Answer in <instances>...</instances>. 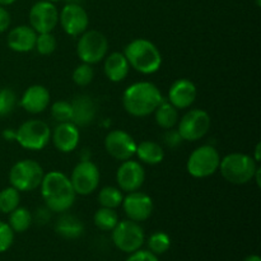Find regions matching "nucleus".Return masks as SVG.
Listing matches in <instances>:
<instances>
[{
    "label": "nucleus",
    "instance_id": "obj_1",
    "mask_svg": "<svg viewBox=\"0 0 261 261\" xmlns=\"http://www.w3.org/2000/svg\"><path fill=\"white\" fill-rule=\"evenodd\" d=\"M41 195L46 208L54 213H65L75 201V191L70 178L60 171H51L46 173L41 182Z\"/></svg>",
    "mask_w": 261,
    "mask_h": 261
},
{
    "label": "nucleus",
    "instance_id": "obj_2",
    "mask_svg": "<svg viewBox=\"0 0 261 261\" xmlns=\"http://www.w3.org/2000/svg\"><path fill=\"white\" fill-rule=\"evenodd\" d=\"M162 101L161 91L150 82H138L132 84L122 94V106L125 111L135 117L149 116Z\"/></svg>",
    "mask_w": 261,
    "mask_h": 261
},
{
    "label": "nucleus",
    "instance_id": "obj_3",
    "mask_svg": "<svg viewBox=\"0 0 261 261\" xmlns=\"http://www.w3.org/2000/svg\"><path fill=\"white\" fill-rule=\"evenodd\" d=\"M124 55L133 69L145 75L157 73L162 65V55L158 47L145 38H137L129 42Z\"/></svg>",
    "mask_w": 261,
    "mask_h": 261
},
{
    "label": "nucleus",
    "instance_id": "obj_4",
    "mask_svg": "<svg viewBox=\"0 0 261 261\" xmlns=\"http://www.w3.org/2000/svg\"><path fill=\"white\" fill-rule=\"evenodd\" d=\"M219 171L224 180L233 185H245L254 180L257 162L251 155L244 153H231L223 157L219 163Z\"/></svg>",
    "mask_w": 261,
    "mask_h": 261
},
{
    "label": "nucleus",
    "instance_id": "obj_5",
    "mask_svg": "<svg viewBox=\"0 0 261 261\" xmlns=\"http://www.w3.org/2000/svg\"><path fill=\"white\" fill-rule=\"evenodd\" d=\"M45 176L42 167L33 160H23L15 163L9 171L10 185L18 191H32L42 182Z\"/></svg>",
    "mask_w": 261,
    "mask_h": 261
},
{
    "label": "nucleus",
    "instance_id": "obj_6",
    "mask_svg": "<svg viewBox=\"0 0 261 261\" xmlns=\"http://www.w3.org/2000/svg\"><path fill=\"white\" fill-rule=\"evenodd\" d=\"M221 155L212 145H201L189 155L186 170L195 178H205L218 171Z\"/></svg>",
    "mask_w": 261,
    "mask_h": 261
},
{
    "label": "nucleus",
    "instance_id": "obj_7",
    "mask_svg": "<svg viewBox=\"0 0 261 261\" xmlns=\"http://www.w3.org/2000/svg\"><path fill=\"white\" fill-rule=\"evenodd\" d=\"M111 232L114 245L125 254H133L142 249L144 245V229L138 222L130 221V219L119 221V223Z\"/></svg>",
    "mask_w": 261,
    "mask_h": 261
},
{
    "label": "nucleus",
    "instance_id": "obj_8",
    "mask_svg": "<svg viewBox=\"0 0 261 261\" xmlns=\"http://www.w3.org/2000/svg\"><path fill=\"white\" fill-rule=\"evenodd\" d=\"M50 126L42 120H28L15 132V140L18 144L28 150L43 149L50 142Z\"/></svg>",
    "mask_w": 261,
    "mask_h": 261
},
{
    "label": "nucleus",
    "instance_id": "obj_9",
    "mask_svg": "<svg viewBox=\"0 0 261 261\" xmlns=\"http://www.w3.org/2000/svg\"><path fill=\"white\" fill-rule=\"evenodd\" d=\"M109 51V41L102 32L96 30L82 33L76 45V54L83 63L96 64L106 58Z\"/></svg>",
    "mask_w": 261,
    "mask_h": 261
},
{
    "label": "nucleus",
    "instance_id": "obj_10",
    "mask_svg": "<svg viewBox=\"0 0 261 261\" xmlns=\"http://www.w3.org/2000/svg\"><path fill=\"white\" fill-rule=\"evenodd\" d=\"M212 125L211 116L204 110H190L181 117L177 132L182 140L196 142L209 132Z\"/></svg>",
    "mask_w": 261,
    "mask_h": 261
},
{
    "label": "nucleus",
    "instance_id": "obj_11",
    "mask_svg": "<svg viewBox=\"0 0 261 261\" xmlns=\"http://www.w3.org/2000/svg\"><path fill=\"white\" fill-rule=\"evenodd\" d=\"M99 170L92 161L84 160L74 167L70 182L76 195H91L98 189Z\"/></svg>",
    "mask_w": 261,
    "mask_h": 261
},
{
    "label": "nucleus",
    "instance_id": "obj_12",
    "mask_svg": "<svg viewBox=\"0 0 261 261\" xmlns=\"http://www.w3.org/2000/svg\"><path fill=\"white\" fill-rule=\"evenodd\" d=\"M58 23L59 12L54 3L41 0L32 5L30 10V24L36 33L53 32Z\"/></svg>",
    "mask_w": 261,
    "mask_h": 261
},
{
    "label": "nucleus",
    "instance_id": "obj_13",
    "mask_svg": "<svg viewBox=\"0 0 261 261\" xmlns=\"http://www.w3.org/2000/svg\"><path fill=\"white\" fill-rule=\"evenodd\" d=\"M105 148L112 158L124 162L135 154L137 142L124 130H111L105 138Z\"/></svg>",
    "mask_w": 261,
    "mask_h": 261
},
{
    "label": "nucleus",
    "instance_id": "obj_14",
    "mask_svg": "<svg viewBox=\"0 0 261 261\" xmlns=\"http://www.w3.org/2000/svg\"><path fill=\"white\" fill-rule=\"evenodd\" d=\"M59 22L66 35L81 36L88 28L89 18L83 7L75 3H70L59 13Z\"/></svg>",
    "mask_w": 261,
    "mask_h": 261
},
{
    "label": "nucleus",
    "instance_id": "obj_15",
    "mask_svg": "<svg viewBox=\"0 0 261 261\" xmlns=\"http://www.w3.org/2000/svg\"><path fill=\"white\" fill-rule=\"evenodd\" d=\"M121 205L127 218L138 223L147 221L154 209L152 198L142 191L127 193V195L122 199Z\"/></svg>",
    "mask_w": 261,
    "mask_h": 261
},
{
    "label": "nucleus",
    "instance_id": "obj_16",
    "mask_svg": "<svg viewBox=\"0 0 261 261\" xmlns=\"http://www.w3.org/2000/svg\"><path fill=\"white\" fill-rule=\"evenodd\" d=\"M116 181L120 190L126 193L138 191L145 181L144 168L137 161H124L116 172Z\"/></svg>",
    "mask_w": 261,
    "mask_h": 261
},
{
    "label": "nucleus",
    "instance_id": "obj_17",
    "mask_svg": "<svg viewBox=\"0 0 261 261\" xmlns=\"http://www.w3.org/2000/svg\"><path fill=\"white\" fill-rule=\"evenodd\" d=\"M198 91L190 79H177L172 83L168 91V102L177 110H184L190 107L195 102Z\"/></svg>",
    "mask_w": 261,
    "mask_h": 261
},
{
    "label": "nucleus",
    "instance_id": "obj_18",
    "mask_svg": "<svg viewBox=\"0 0 261 261\" xmlns=\"http://www.w3.org/2000/svg\"><path fill=\"white\" fill-rule=\"evenodd\" d=\"M51 138L56 149L60 150L61 153H70L78 147L81 133L78 126L71 121L59 122L58 126L54 129Z\"/></svg>",
    "mask_w": 261,
    "mask_h": 261
},
{
    "label": "nucleus",
    "instance_id": "obj_19",
    "mask_svg": "<svg viewBox=\"0 0 261 261\" xmlns=\"http://www.w3.org/2000/svg\"><path fill=\"white\" fill-rule=\"evenodd\" d=\"M50 105V92L41 84H35L27 88L20 98V106L30 114H41Z\"/></svg>",
    "mask_w": 261,
    "mask_h": 261
},
{
    "label": "nucleus",
    "instance_id": "obj_20",
    "mask_svg": "<svg viewBox=\"0 0 261 261\" xmlns=\"http://www.w3.org/2000/svg\"><path fill=\"white\" fill-rule=\"evenodd\" d=\"M36 38L37 33L31 25H18L8 33L7 43L15 53H30L35 48Z\"/></svg>",
    "mask_w": 261,
    "mask_h": 261
},
{
    "label": "nucleus",
    "instance_id": "obj_21",
    "mask_svg": "<svg viewBox=\"0 0 261 261\" xmlns=\"http://www.w3.org/2000/svg\"><path fill=\"white\" fill-rule=\"evenodd\" d=\"M70 103L73 109V116H71L73 124H75L76 126H87L93 122L96 117V105L91 97L81 94L75 97Z\"/></svg>",
    "mask_w": 261,
    "mask_h": 261
},
{
    "label": "nucleus",
    "instance_id": "obj_22",
    "mask_svg": "<svg viewBox=\"0 0 261 261\" xmlns=\"http://www.w3.org/2000/svg\"><path fill=\"white\" fill-rule=\"evenodd\" d=\"M129 69L130 65L124 54L112 53L105 58V74L109 78V81L114 82V83H119V82L126 79Z\"/></svg>",
    "mask_w": 261,
    "mask_h": 261
},
{
    "label": "nucleus",
    "instance_id": "obj_23",
    "mask_svg": "<svg viewBox=\"0 0 261 261\" xmlns=\"http://www.w3.org/2000/svg\"><path fill=\"white\" fill-rule=\"evenodd\" d=\"M135 154L138 155L140 162L154 166L162 162L165 158V150L158 143L152 142V140H144V142L137 144Z\"/></svg>",
    "mask_w": 261,
    "mask_h": 261
},
{
    "label": "nucleus",
    "instance_id": "obj_24",
    "mask_svg": "<svg viewBox=\"0 0 261 261\" xmlns=\"http://www.w3.org/2000/svg\"><path fill=\"white\" fill-rule=\"evenodd\" d=\"M56 233L68 240H75L83 234L84 226L76 217L63 214L55 224Z\"/></svg>",
    "mask_w": 261,
    "mask_h": 261
},
{
    "label": "nucleus",
    "instance_id": "obj_25",
    "mask_svg": "<svg viewBox=\"0 0 261 261\" xmlns=\"http://www.w3.org/2000/svg\"><path fill=\"white\" fill-rule=\"evenodd\" d=\"M153 114L155 116V122L162 129H173V126L178 122V110L165 99Z\"/></svg>",
    "mask_w": 261,
    "mask_h": 261
},
{
    "label": "nucleus",
    "instance_id": "obj_26",
    "mask_svg": "<svg viewBox=\"0 0 261 261\" xmlns=\"http://www.w3.org/2000/svg\"><path fill=\"white\" fill-rule=\"evenodd\" d=\"M33 217L27 208L18 206L9 213V226L14 233H23L32 226Z\"/></svg>",
    "mask_w": 261,
    "mask_h": 261
},
{
    "label": "nucleus",
    "instance_id": "obj_27",
    "mask_svg": "<svg viewBox=\"0 0 261 261\" xmlns=\"http://www.w3.org/2000/svg\"><path fill=\"white\" fill-rule=\"evenodd\" d=\"M94 226L101 231H112L119 223V214H117L116 209H110V208H101L94 213L93 217Z\"/></svg>",
    "mask_w": 261,
    "mask_h": 261
},
{
    "label": "nucleus",
    "instance_id": "obj_28",
    "mask_svg": "<svg viewBox=\"0 0 261 261\" xmlns=\"http://www.w3.org/2000/svg\"><path fill=\"white\" fill-rule=\"evenodd\" d=\"M122 193L115 186H106L98 193V203L103 208L116 209L122 204Z\"/></svg>",
    "mask_w": 261,
    "mask_h": 261
},
{
    "label": "nucleus",
    "instance_id": "obj_29",
    "mask_svg": "<svg viewBox=\"0 0 261 261\" xmlns=\"http://www.w3.org/2000/svg\"><path fill=\"white\" fill-rule=\"evenodd\" d=\"M20 195L19 191L13 186L5 188L0 191V212L3 214H9L19 206Z\"/></svg>",
    "mask_w": 261,
    "mask_h": 261
},
{
    "label": "nucleus",
    "instance_id": "obj_30",
    "mask_svg": "<svg viewBox=\"0 0 261 261\" xmlns=\"http://www.w3.org/2000/svg\"><path fill=\"white\" fill-rule=\"evenodd\" d=\"M171 247V239L166 232H154L148 239V249L154 255H162Z\"/></svg>",
    "mask_w": 261,
    "mask_h": 261
},
{
    "label": "nucleus",
    "instance_id": "obj_31",
    "mask_svg": "<svg viewBox=\"0 0 261 261\" xmlns=\"http://www.w3.org/2000/svg\"><path fill=\"white\" fill-rule=\"evenodd\" d=\"M56 46H58V42H56V38L55 36L53 35V32L38 33L37 35L35 48L38 51V54H41V55H51V54L56 50Z\"/></svg>",
    "mask_w": 261,
    "mask_h": 261
},
{
    "label": "nucleus",
    "instance_id": "obj_32",
    "mask_svg": "<svg viewBox=\"0 0 261 261\" xmlns=\"http://www.w3.org/2000/svg\"><path fill=\"white\" fill-rule=\"evenodd\" d=\"M94 78V71L89 64H81L73 71V82L79 87H86L92 83Z\"/></svg>",
    "mask_w": 261,
    "mask_h": 261
},
{
    "label": "nucleus",
    "instance_id": "obj_33",
    "mask_svg": "<svg viewBox=\"0 0 261 261\" xmlns=\"http://www.w3.org/2000/svg\"><path fill=\"white\" fill-rule=\"evenodd\" d=\"M51 116L58 122H68L71 121L73 116V109H71L70 102L58 101L51 107Z\"/></svg>",
    "mask_w": 261,
    "mask_h": 261
},
{
    "label": "nucleus",
    "instance_id": "obj_34",
    "mask_svg": "<svg viewBox=\"0 0 261 261\" xmlns=\"http://www.w3.org/2000/svg\"><path fill=\"white\" fill-rule=\"evenodd\" d=\"M17 105V96L9 88L0 89V116H7L14 110Z\"/></svg>",
    "mask_w": 261,
    "mask_h": 261
},
{
    "label": "nucleus",
    "instance_id": "obj_35",
    "mask_svg": "<svg viewBox=\"0 0 261 261\" xmlns=\"http://www.w3.org/2000/svg\"><path fill=\"white\" fill-rule=\"evenodd\" d=\"M14 242V232L5 222L0 221V254L8 251Z\"/></svg>",
    "mask_w": 261,
    "mask_h": 261
},
{
    "label": "nucleus",
    "instance_id": "obj_36",
    "mask_svg": "<svg viewBox=\"0 0 261 261\" xmlns=\"http://www.w3.org/2000/svg\"><path fill=\"white\" fill-rule=\"evenodd\" d=\"M125 261H160L158 260L157 255H154L153 252H150L149 250H138V251L129 254Z\"/></svg>",
    "mask_w": 261,
    "mask_h": 261
},
{
    "label": "nucleus",
    "instance_id": "obj_37",
    "mask_svg": "<svg viewBox=\"0 0 261 261\" xmlns=\"http://www.w3.org/2000/svg\"><path fill=\"white\" fill-rule=\"evenodd\" d=\"M163 142H165V144L167 145V147L175 148V147H177V145L181 144V142H182V138L180 137V134H178L177 130L168 129L167 132H166V134L163 135Z\"/></svg>",
    "mask_w": 261,
    "mask_h": 261
},
{
    "label": "nucleus",
    "instance_id": "obj_38",
    "mask_svg": "<svg viewBox=\"0 0 261 261\" xmlns=\"http://www.w3.org/2000/svg\"><path fill=\"white\" fill-rule=\"evenodd\" d=\"M10 14L4 7L0 5V33L5 32L10 25Z\"/></svg>",
    "mask_w": 261,
    "mask_h": 261
},
{
    "label": "nucleus",
    "instance_id": "obj_39",
    "mask_svg": "<svg viewBox=\"0 0 261 261\" xmlns=\"http://www.w3.org/2000/svg\"><path fill=\"white\" fill-rule=\"evenodd\" d=\"M4 138L7 140H15V132L12 129H8L7 132H4Z\"/></svg>",
    "mask_w": 261,
    "mask_h": 261
},
{
    "label": "nucleus",
    "instance_id": "obj_40",
    "mask_svg": "<svg viewBox=\"0 0 261 261\" xmlns=\"http://www.w3.org/2000/svg\"><path fill=\"white\" fill-rule=\"evenodd\" d=\"M260 148H261V144L260 143H257L256 148H255V157H252L255 160V162L257 163L260 162Z\"/></svg>",
    "mask_w": 261,
    "mask_h": 261
},
{
    "label": "nucleus",
    "instance_id": "obj_41",
    "mask_svg": "<svg viewBox=\"0 0 261 261\" xmlns=\"http://www.w3.org/2000/svg\"><path fill=\"white\" fill-rule=\"evenodd\" d=\"M244 261H261V257L259 255H249Z\"/></svg>",
    "mask_w": 261,
    "mask_h": 261
},
{
    "label": "nucleus",
    "instance_id": "obj_42",
    "mask_svg": "<svg viewBox=\"0 0 261 261\" xmlns=\"http://www.w3.org/2000/svg\"><path fill=\"white\" fill-rule=\"evenodd\" d=\"M15 2H17V0H0V5H2V7H5V5H10Z\"/></svg>",
    "mask_w": 261,
    "mask_h": 261
},
{
    "label": "nucleus",
    "instance_id": "obj_43",
    "mask_svg": "<svg viewBox=\"0 0 261 261\" xmlns=\"http://www.w3.org/2000/svg\"><path fill=\"white\" fill-rule=\"evenodd\" d=\"M46 2H50V3H55V2H60V0H46Z\"/></svg>",
    "mask_w": 261,
    "mask_h": 261
},
{
    "label": "nucleus",
    "instance_id": "obj_44",
    "mask_svg": "<svg viewBox=\"0 0 261 261\" xmlns=\"http://www.w3.org/2000/svg\"><path fill=\"white\" fill-rule=\"evenodd\" d=\"M256 5H257V7H260V5H261V2H260V0H256Z\"/></svg>",
    "mask_w": 261,
    "mask_h": 261
}]
</instances>
